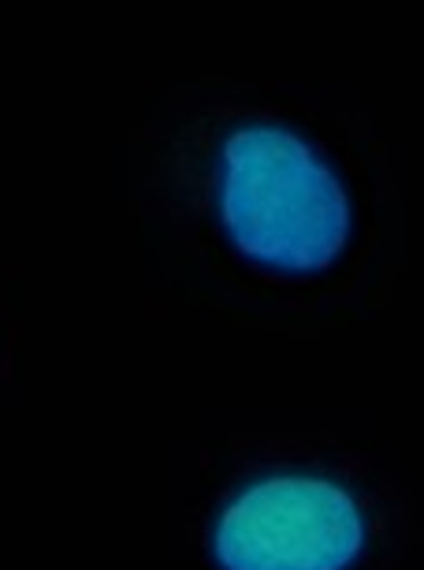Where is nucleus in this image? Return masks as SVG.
Wrapping results in <instances>:
<instances>
[{"label": "nucleus", "instance_id": "1", "mask_svg": "<svg viewBox=\"0 0 424 570\" xmlns=\"http://www.w3.org/2000/svg\"><path fill=\"white\" fill-rule=\"evenodd\" d=\"M157 287L227 328L321 340L379 314L406 209L362 116L257 82L160 90L119 149Z\"/></svg>", "mask_w": 424, "mask_h": 570}, {"label": "nucleus", "instance_id": "3", "mask_svg": "<svg viewBox=\"0 0 424 570\" xmlns=\"http://www.w3.org/2000/svg\"><path fill=\"white\" fill-rule=\"evenodd\" d=\"M16 340H19V314L12 295L0 287V381H4L16 362Z\"/></svg>", "mask_w": 424, "mask_h": 570}, {"label": "nucleus", "instance_id": "2", "mask_svg": "<svg viewBox=\"0 0 424 570\" xmlns=\"http://www.w3.org/2000/svg\"><path fill=\"white\" fill-rule=\"evenodd\" d=\"M183 533L209 567H398L421 525L373 448L324 433H235L201 455Z\"/></svg>", "mask_w": 424, "mask_h": 570}]
</instances>
